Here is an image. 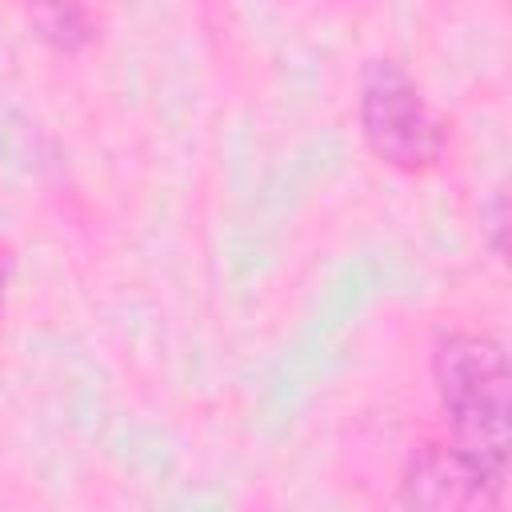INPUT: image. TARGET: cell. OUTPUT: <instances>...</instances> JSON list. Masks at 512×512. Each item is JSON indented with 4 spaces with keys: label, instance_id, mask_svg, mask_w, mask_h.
<instances>
[{
    "label": "cell",
    "instance_id": "6da1fadb",
    "mask_svg": "<svg viewBox=\"0 0 512 512\" xmlns=\"http://www.w3.org/2000/svg\"><path fill=\"white\" fill-rule=\"evenodd\" d=\"M432 380L452 440L508 468L512 376H508L504 344L480 332H448L436 340Z\"/></svg>",
    "mask_w": 512,
    "mask_h": 512
},
{
    "label": "cell",
    "instance_id": "7a4b0ae2",
    "mask_svg": "<svg viewBox=\"0 0 512 512\" xmlns=\"http://www.w3.org/2000/svg\"><path fill=\"white\" fill-rule=\"evenodd\" d=\"M356 124L364 148L392 172L420 176L444 156V124L420 84L396 60H368L356 80Z\"/></svg>",
    "mask_w": 512,
    "mask_h": 512
},
{
    "label": "cell",
    "instance_id": "3957f363",
    "mask_svg": "<svg viewBox=\"0 0 512 512\" xmlns=\"http://www.w3.org/2000/svg\"><path fill=\"white\" fill-rule=\"evenodd\" d=\"M508 468L484 460L480 452L448 440L420 444L400 476V504L420 512H480L500 508Z\"/></svg>",
    "mask_w": 512,
    "mask_h": 512
},
{
    "label": "cell",
    "instance_id": "277c9868",
    "mask_svg": "<svg viewBox=\"0 0 512 512\" xmlns=\"http://www.w3.org/2000/svg\"><path fill=\"white\" fill-rule=\"evenodd\" d=\"M40 28H44V36L56 40L60 48H76V44L88 36L84 12H80L72 0H44V8H40Z\"/></svg>",
    "mask_w": 512,
    "mask_h": 512
},
{
    "label": "cell",
    "instance_id": "5b68a950",
    "mask_svg": "<svg viewBox=\"0 0 512 512\" xmlns=\"http://www.w3.org/2000/svg\"><path fill=\"white\" fill-rule=\"evenodd\" d=\"M480 220H488V224H484V228L492 232L488 248L500 256V252H504V220H508V208H504V192H496V196L488 200V208H480Z\"/></svg>",
    "mask_w": 512,
    "mask_h": 512
},
{
    "label": "cell",
    "instance_id": "8992f818",
    "mask_svg": "<svg viewBox=\"0 0 512 512\" xmlns=\"http://www.w3.org/2000/svg\"><path fill=\"white\" fill-rule=\"evenodd\" d=\"M0 300H4V276H0Z\"/></svg>",
    "mask_w": 512,
    "mask_h": 512
}]
</instances>
